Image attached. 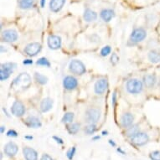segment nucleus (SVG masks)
Segmentation results:
<instances>
[{
  "label": "nucleus",
  "instance_id": "nucleus-34",
  "mask_svg": "<svg viewBox=\"0 0 160 160\" xmlns=\"http://www.w3.org/2000/svg\"><path fill=\"white\" fill-rule=\"evenodd\" d=\"M149 158L151 160H160V151H153L150 152Z\"/></svg>",
  "mask_w": 160,
  "mask_h": 160
},
{
  "label": "nucleus",
  "instance_id": "nucleus-25",
  "mask_svg": "<svg viewBox=\"0 0 160 160\" xmlns=\"http://www.w3.org/2000/svg\"><path fill=\"white\" fill-rule=\"evenodd\" d=\"M34 80L36 81L37 83L39 85H45L48 82V78L42 74L39 73V72H35L34 75Z\"/></svg>",
  "mask_w": 160,
  "mask_h": 160
},
{
  "label": "nucleus",
  "instance_id": "nucleus-22",
  "mask_svg": "<svg viewBox=\"0 0 160 160\" xmlns=\"http://www.w3.org/2000/svg\"><path fill=\"white\" fill-rule=\"evenodd\" d=\"M34 5V0H19L18 7L21 9H29Z\"/></svg>",
  "mask_w": 160,
  "mask_h": 160
},
{
  "label": "nucleus",
  "instance_id": "nucleus-18",
  "mask_svg": "<svg viewBox=\"0 0 160 160\" xmlns=\"http://www.w3.org/2000/svg\"><path fill=\"white\" fill-rule=\"evenodd\" d=\"M24 158L26 160H38V152L29 147H25L23 149Z\"/></svg>",
  "mask_w": 160,
  "mask_h": 160
},
{
  "label": "nucleus",
  "instance_id": "nucleus-15",
  "mask_svg": "<svg viewBox=\"0 0 160 160\" xmlns=\"http://www.w3.org/2000/svg\"><path fill=\"white\" fill-rule=\"evenodd\" d=\"M134 117L133 115L130 112H125L123 113V115L122 116L121 118V125L122 128H128V127L132 125L133 122Z\"/></svg>",
  "mask_w": 160,
  "mask_h": 160
},
{
  "label": "nucleus",
  "instance_id": "nucleus-27",
  "mask_svg": "<svg viewBox=\"0 0 160 160\" xmlns=\"http://www.w3.org/2000/svg\"><path fill=\"white\" fill-rule=\"evenodd\" d=\"M16 67H17V65L15 63H13V62H7V63L1 65V68L8 71L9 73H13V71L16 69Z\"/></svg>",
  "mask_w": 160,
  "mask_h": 160
},
{
  "label": "nucleus",
  "instance_id": "nucleus-30",
  "mask_svg": "<svg viewBox=\"0 0 160 160\" xmlns=\"http://www.w3.org/2000/svg\"><path fill=\"white\" fill-rule=\"evenodd\" d=\"M36 64H37V65H39V66H47V67H50V61H48L47 58H45V57L39 58V60L37 61Z\"/></svg>",
  "mask_w": 160,
  "mask_h": 160
},
{
  "label": "nucleus",
  "instance_id": "nucleus-36",
  "mask_svg": "<svg viewBox=\"0 0 160 160\" xmlns=\"http://www.w3.org/2000/svg\"><path fill=\"white\" fill-rule=\"evenodd\" d=\"M7 136L8 137H17L18 136V132L14 130H9L7 132Z\"/></svg>",
  "mask_w": 160,
  "mask_h": 160
},
{
  "label": "nucleus",
  "instance_id": "nucleus-28",
  "mask_svg": "<svg viewBox=\"0 0 160 160\" xmlns=\"http://www.w3.org/2000/svg\"><path fill=\"white\" fill-rule=\"evenodd\" d=\"M74 119V113L73 112H66L62 118L61 122L63 123H71L72 122Z\"/></svg>",
  "mask_w": 160,
  "mask_h": 160
},
{
  "label": "nucleus",
  "instance_id": "nucleus-11",
  "mask_svg": "<svg viewBox=\"0 0 160 160\" xmlns=\"http://www.w3.org/2000/svg\"><path fill=\"white\" fill-rule=\"evenodd\" d=\"M63 86L65 87V89L71 91V90L76 89V87H77V86H78V81L74 76H67L64 78Z\"/></svg>",
  "mask_w": 160,
  "mask_h": 160
},
{
  "label": "nucleus",
  "instance_id": "nucleus-43",
  "mask_svg": "<svg viewBox=\"0 0 160 160\" xmlns=\"http://www.w3.org/2000/svg\"><path fill=\"white\" fill-rule=\"evenodd\" d=\"M109 143H110V144L112 145V146H113V147H115V146H116L115 142H113L112 140H109Z\"/></svg>",
  "mask_w": 160,
  "mask_h": 160
},
{
  "label": "nucleus",
  "instance_id": "nucleus-39",
  "mask_svg": "<svg viewBox=\"0 0 160 160\" xmlns=\"http://www.w3.org/2000/svg\"><path fill=\"white\" fill-rule=\"evenodd\" d=\"M116 97H117V93H116V92H113V94H112V105L114 106V107H115L116 106V102H117V101H116Z\"/></svg>",
  "mask_w": 160,
  "mask_h": 160
},
{
  "label": "nucleus",
  "instance_id": "nucleus-4",
  "mask_svg": "<svg viewBox=\"0 0 160 160\" xmlns=\"http://www.w3.org/2000/svg\"><path fill=\"white\" fill-rule=\"evenodd\" d=\"M101 118V111L98 108H89L86 112V118L89 123H96Z\"/></svg>",
  "mask_w": 160,
  "mask_h": 160
},
{
  "label": "nucleus",
  "instance_id": "nucleus-33",
  "mask_svg": "<svg viewBox=\"0 0 160 160\" xmlns=\"http://www.w3.org/2000/svg\"><path fill=\"white\" fill-rule=\"evenodd\" d=\"M75 153H76V147H72L67 151V152H66V156H67V158H69V160L73 159L74 156H75Z\"/></svg>",
  "mask_w": 160,
  "mask_h": 160
},
{
  "label": "nucleus",
  "instance_id": "nucleus-14",
  "mask_svg": "<svg viewBox=\"0 0 160 160\" xmlns=\"http://www.w3.org/2000/svg\"><path fill=\"white\" fill-rule=\"evenodd\" d=\"M25 124L29 128H39L42 126V123L39 118L35 116H29L25 119Z\"/></svg>",
  "mask_w": 160,
  "mask_h": 160
},
{
  "label": "nucleus",
  "instance_id": "nucleus-47",
  "mask_svg": "<svg viewBox=\"0 0 160 160\" xmlns=\"http://www.w3.org/2000/svg\"><path fill=\"white\" fill-rule=\"evenodd\" d=\"M102 134H103V135H108V132H107V131H103L102 132Z\"/></svg>",
  "mask_w": 160,
  "mask_h": 160
},
{
  "label": "nucleus",
  "instance_id": "nucleus-44",
  "mask_svg": "<svg viewBox=\"0 0 160 160\" xmlns=\"http://www.w3.org/2000/svg\"><path fill=\"white\" fill-rule=\"evenodd\" d=\"M24 138H25V139H30V140H32V139L34 138L32 136H25Z\"/></svg>",
  "mask_w": 160,
  "mask_h": 160
},
{
  "label": "nucleus",
  "instance_id": "nucleus-21",
  "mask_svg": "<svg viewBox=\"0 0 160 160\" xmlns=\"http://www.w3.org/2000/svg\"><path fill=\"white\" fill-rule=\"evenodd\" d=\"M83 18L86 22L95 21L97 18V13L91 8H86L84 11V14H83Z\"/></svg>",
  "mask_w": 160,
  "mask_h": 160
},
{
  "label": "nucleus",
  "instance_id": "nucleus-41",
  "mask_svg": "<svg viewBox=\"0 0 160 160\" xmlns=\"http://www.w3.org/2000/svg\"><path fill=\"white\" fill-rule=\"evenodd\" d=\"M45 0H40V6H41V8H44L45 5Z\"/></svg>",
  "mask_w": 160,
  "mask_h": 160
},
{
  "label": "nucleus",
  "instance_id": "nucleus-2",
  "mask_svg": "<svg viewBox=\"0 0 160 160\" xmlns=\"http://www.w3.org/2000/svg\"><path fill=\"white\" fill-rule=\"evenodd\" d=\"M126 88L131 94H139L143 89V82L138 79H131L127 82Z\"/></svg>",
  "mask_w": 160,
  "mask_h": 160
},
{
  "label": "nucleus",
  "instance_id": "nucleus-19",
  "mask_svg": "<svg viewBox=\"0 0 160 160\" xmlns=\"http://www.w3.org/2000/svg\"><path fill=\"white\" fill-rule=\"evenodd\" d=\"M115 16V13L112 9L110 8H104L101 11L100 13V17L102 19L103 21L105 22H109L112 20V18Z\"/></svg>",
  "mask_w": 160,
  "mask_h": 160
},
{
  "label": "nucleus",
  "instance_id": "nucleus-16",
  "mask_svg": "<svg viewBox=\"0 0 160 160\" xmlns=\"http://www.w3.org/2000/svg\"><path fill=\"white\" fill-rule=\"evenodd\" d=\"M66 3V0H50V9L53 13H58L62 9Z\"/></svg>",
  "mask_w": 160,
  "mask_h": 160
},
{
  "label": "nucleus",
  "instance_id": "nucleus-12",
  "mask_svg": "<svg viewBox=\"0 0 160 160\" xmlns=\"http://www.w3.org/2000/svg\"><path fill=\"white\" fill-rule=\"evenodd\" d=\"M48 46L51 50H58L61 46V38L58 35L51 34L48 37Z\"/></svg>",
  "mask_w": 160,
  "mask_h": 160
},
{
  "label": "nucleus",
  "instance_id": "nucleus-29",
  "mask_svg": "<svg viewBox=\"0 0 160 160\" xmlns=\"http://www.w3.org/2000/svg\"><path fill=\"white\" fill-rule=\"evenodd\" d=\"M84 131L87 135H92V134H93L95 132L97 131V127H96L94 123H89V125L85 127Z\"/></svg>",
  "mask_w": 160,
  "mask_h": 160
},
{
  "label": "nucleus",
  "instance_id": "nucleus-8",
  "mask_svg": "<svg viewBox=\"0 0 160 160\" xmlns=\"http://www.w3.org/2000/svg\"><path fill=\"white\" fill-rule=\"evenodd\" d=\"M18 33L14 29H6L2 33V39L5 42H15L16 40L18 39Z\"/></svg>",
  "mask_w": 160,
  "mask_h": 160
},
{
  "label": "nucleus",
  "instance_id": "nucleus-3",
  "mask_svg": "<svg viewBox=\"0 0 160 160\" xmlns=\"http://www.w3.org/2000/svg\"><path fill=\"white\" fill-rule=\"evenodd\" d=\"M69 70L72 74H75L76 76H82L86 73V66L82 61L79 60H73L71 61L69 65Z\"/></svg>",
  "mask_w": 160,
  "mask_h": 160
},
{
  "label": "nucleus",
  "instance_id": "nucleus-45",
  "mask_svg": "<svg viewBox=\"0 0 160 160\" xmlns=\"http://www.w3.org/2000/svg\"><path fill=\"white\" fill-rule=\"evenodd\" d=\"M98 139H100V137L99 136H95L93 138H92V140L93 141H95V140H98Z\"/></svg>",
  "mask_w": 160,
  "mask_h": 160
},
{
  "label": "nucleus",
  "instance_id": "nucleus-48",
  "mask_svg": "<svg viewBox=\"0 0 160 160\" xmlns=\"http://www.w3.org/2000/svg\"><path fill=\"white\" fill-rule=\"evenodd\" d=\"M159 87H160V82H159Z\"/></svg>",
  "mask_w": 160,
  "mask_h": 160
},
{
  "label": "nucleus",
  "instance_id": "nucleus-20",
  "mask_svg": "<svg viewBox=\"0 0 160 160\" xmlns=\"http://www.w3.org/2000/svg\"><path fill=\"white\" fill-rule=\"evenodd\" d=\"M156 82H157V78L153 74H148L143 76V83L148 88H152L154 87Z\"/></svg>",
  "mask_w": 160,
  "mask_h": 160
},
{
  "label": "nucleus",
  "instance_id": "nucleus-31",
  "mask_svg": "<svg viewBox=\"0 0 160 160\" xmlns=\"http://www.w3.org/2000/svg\"><path fill=\"white\" fill-rule=\"evenodd\" d=\"M10 74L8 71H6L4 69L0 68V80L1 81H5L10 76Z\"/></svg>",
  "mask_w": 160,
  "mask_h": 160
},
{
  "label": "nucleus",
  "instance_id": "nucleus-23",
  "mask_svg": "<svg viewBox=\"0 0 160 160\" xmlns=\"http://www.w3.org/2000/svg\"><path fill=\"white\" fill-rule=\"evenodd\" d=\"M148 60L152 63L157 64L160 62V53L156 50H151L148 53Z\"/></svg>",
  "mask_w": 160,
  "mask_h": 160
},
{
  "label": "nucleus",
  "instance_id": "nucleus-5",
  "mask_svg": "<svg viewBox=\"0 0 160 160\" xmlns=\"http://www.w3.org/2000/svg\"><path fill=\"white\" fill-rule=\"evenodd\" d=\"M149 140V137L147 133L145 132H139L136 135H134L133 137H132L131 141L134 145L136 146H142L145 145L148 142Z\"/></svg>",
  "mask_w": 160,
  "mask_h": 160
},
{
  "label": "nucleus",
  "instance_id": "nucleus-1",
  "mask_svg": "<svg viewBox=\"0 0 160 160\" xmlns=\"http://www.w3.org/2000/svg\"><path fill=\"white\" fill-rule=\"evenodd\" d=\"M31 84V77L26 72L19 74L11 84V87L16 91H23L27 89Z\"/></svg>",
  "mask_w": 160,
  "mask_h": 160
},
{
  "label": "nucleus",
  "instance_id": "nucleus-17",
  "mask_svg": "<svg viewBox=\"0 0 160 160\" xmlns=\"http://www.w3.org/2000/svg\"><path fill=\"white\" fill-rule=\"evenodd\" d=\"M53 105H54L53 100L50 97H45V99H43L42 102H40L39 108H40V111L42 112H47L52 109Z\"/></svg>",
  "mask_w": 160,
  "mask_h": 160
},
{
  "label": "nucleus",
  "instance_id": "nucleus-35",
  "mask_svg": "<svg viewBox=\"0 0 160 160\" xmlns=\"http://www.w3.org/2000/svg\"><path fill=\"white\" fill-rule=\"evenodd\" d=\"M119 61V57L116 53H113L112 56H111V63L112 65H117Z\"/></svg>",
  "mask_w": 160,
  "mask_h": 160
},
{
  "label": "nucleus",
  "instance_id": "nucleus-9",
  "mask_svg": "<svg viewBox=\"0 0 160 160\" xmlns=\"http://www.w3.org/2000/svg\"><path fill=\"white\" fill-rule=\"evenodd\" d=\"M11 112H12V114L16 117H22L25 113V108L21 102L15 101L11 108Z\"/></svg>",
  "mask_w": 160,
  "mask_h": 160
},
{
  "label": "nucleus",
  "instance_id": "nucleus-13",
  "mask_svg": "<svg viewBox=\"0 0 160 160\" xmlns=\"http://www.w3.org/2000/svg\"><path fill=\"white\" fill-rule=\"evenodd\" d=\"M18 151V145L13 142H8L4 146V152L8 157H13Z\"/></svg>",
  "mask_w": 160,
  "mask_h": 160
},
{
  "label": "nucleus",
  "instance_id": "nucleus-42",
  "mask_svg": "<svg viewBox=\"0 0 160 160\" xmlns=\"http://www.w3.org/2000/svg\"><path fill=\"white\" fill-rule=\"evenodd\" d=\"M118 152H121L122 154H123V155L126 154V152H124L123 150H122V149H121V148H118Z\"/></svg>",
  "mask_w": 160,
  "mask_h": 160
},
{
  "label": "nucleus",
  "instance_id": "nucleus-6",
  "mask_svg": "<svg viewBox=\"0 0 160 160\" xmlns=\"http://www.w3.org/2000/svg\"><path fill=\"white\" fill-rule=\"evenodd\" d=\"M147 36V32L142 28H137L132 32L130 39L134 43H138L142 41Z\"/></svg>",
  "mask_w": 160,
  "mask_h": 160
},
{
  "label": "nucleus",
  "instance_id": "nucleus-40",
  "mask_svg": "<svg viewBox=\"0 0 160 160\" xmlns=\"http://www.w3.org/2000/svg\"><path fill=\"white\" fill-rule=\"evenodd\" d=\"M23 64L24 65H32L33 64V61L32 60H24V61H23Z\"/></svg>",
  "mask_w": 160,
  "mask_h": 160
},
{
  "label": "nucleus",
  "instance_id": "nucleus-24",
  "mask_svg": "<svg viewBox=\"0 0 160 160\" xmlns=\"http://www.w3.org/2000/svg\"><path fill=\"white\" fill-rule=\"evenodd\" d=\"M138 132H139V128L138 124H133V125H131L130 127L128 128V129L126 130V135L128 137H133L134 135H136Z\"/></svg>",
  "mask_w": 160,
  "mask_h": 160
},
{
  "label": "nucleus",
  "instance_id": "nucleus-10",
  "mask_svg": "<svg viewBox=\"0 0 160 160\" xmlns=\"http://www.w3.org/2000/svg\"><path fill=\"white\" fill-rule=\"evenodd\" d=\"M108 87V82L107 79H100L98 80L94 86V91L96 94L102 95L106 92Z\"/></svg>",
  "mask_w": 160,
  "mask_h": 160
},
{
  "label": "nucleus",
  "instance_id": "nucleus-32",
  "mask_svg": "<svg viewBox=\"0 0 160 160\" xmlns=\"http://www.w3.org/2000/svg\"><path fill=\"white\" fill-rule=\"evenodd\" d=\"M111 50H112V49H111L110 46H109V45H106V46H104V47L102 49V50H101V55L103 56V57L108 56V55L111 53Z\"/></svg>",
  "mask_w": 160,
  "mask_h": 160
},
{
  "label": "nucleus",
  "instance_id": "nucleus-26",
  "mask_svg": "<svg viewBox=\"0 0 160 160\" xmlns=\"http://www.w3.org/2000/svg\"><path fill=\"white\" fill-rule=\"evenodd\" d=\"M66 129L70 134H76L80 130V124L77 122H74V123L69 124L66 126Z\"/></svg>",
  "mask_w": 160,
  "mask_h": 160
},
{
  "label": "nucleus",
  "instance_id": "nucleus-46",
  "mask_svg": "<svg viewBox=\"0 0 160 160\" xmlns=\"http://www.w3.org/2000/svg\"><path fill=\"white\" fill-rule=\"evenodd\" d=\"M4 129H5V127L1 126V133H3V132H4Z\"/></svg>",
  "mask_w": 160,
  "mask_h": 160
},
{
  "label": "nucleus",
  "instance_id": "nucleus-37",
  "mask_svg": "<svg viewBox=\"0 0 160 160\" xmlns=\"http://www.w3.org/2000/svg\"><path fill=\"white\" fill-rule=\"evenodd\" d=\"M53 138H54V140H55V141H56V142H57V143H59V144H63L64 143L63 140H62L61 138H59V137L54 136L53 137Z\"/></svg>",
  "mask_w": 160,
  "mask_h": 160
},
{
  "label": "nucleus",
  "instance_id": "nucleus-7",
  "mask_svg": "<svg viewBox=\"0 0 160 160\" xmlns=\"http://www.w3.org/2000/svg\"><path fill=\"white\" fill-rule=\"evenodd\" d=\"M42 49V46L40 44L37 42L30 43L29 45H26V47L24 48V52L28 56H35L40 52V50Z\"/></svg>",
  "mask_w": 160,
  "mask_h": 160
},
{
  "label": "nucleus",
  "instance_id": "nucleus-38",
  "mask_svg": "<svg viewBox=\"0 0 160 160\" xmlns=\"http://www.w3.org/2000/svg\"><path fill=\"white\" fill-rule=\"evenodd\" d=\"M40 160H54L52 158L50 157V155H48V154H44L41 157V158H40Z\"/></svg>",
  "mask_w": 160,
  "mask_h": 160
}]
</instances>
